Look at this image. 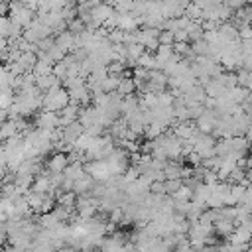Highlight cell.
Listing matches in <instances>:
<instances>
[{"mask_svg":"<svg viewBox=\"0 0 252 252\" xmlns=\"http://www.w3.org/2000/svg\"><path fill=\"white\" fill-rule=\"evenodd\" d=\"M69 102H71L69 91L63 89L61 85H55L53 89H49V91L43 94L41 106H43V110H53V112H57V110H63Z\"/></svg>","mask_w":252,"mask_h":252,"instance_id":"cell-1","label":"cell"},{"mask_svg":"<svg viewBox=\"0 0 252 252\" xmlns=\"http://www.w3.org/2000/svg\"><path fill=\"white\" fill-rule=\"evenodd\" d=\"M35 126L39 130H57V128H61V116H57V112H53V110H43V112H39Z\"/></svg>","mask_w":252,"mask_h":252,"instance_id":"cell-2","label":"cell"},{"mask_svg":"<svg viewBox=\"0 0 252 252\" xmlns=\"http://www.w3.org/2000/svg\"><path fill=\"white\" fill-rule=\"evenodd\" d=\"M71 161H69V156H65V154H53L49 159H47V171L49 173H63L65 169H67V165H69Z\"/></svg>","mask_w":252,"mask_h":252,"instance_id":"cell-3","label":"cell"},{"mask_svg":"<svg viewBox=\"0 0 252 252\" xmlns=\"http://www.w3.org/2000/svg\"><path fill=\"white\" fill-rule=\"evenodd\" d=\"M136 89H138V87H136L134 77H132V79L122 77V79H120V85H118V89H116V93H118V94H122V96H128V94H132Z\"/></svg>","mask_w":252,"mask_h":252,"instance_id":"cell-4","label":"cell"},{"mask_svg":"<svg viewBox=\"0 0 252 252\" xmlns=\"http://www.w3.org/2000/svg\"><path fill=\"white\" fill-rule=\"evenodd\" d=\"M89 252H100V248H94V250H89Z\"/></svg>","mask_w":252,"mask_h":252,"instance_id":"cell-5","label":"cell"}]
</instances>
